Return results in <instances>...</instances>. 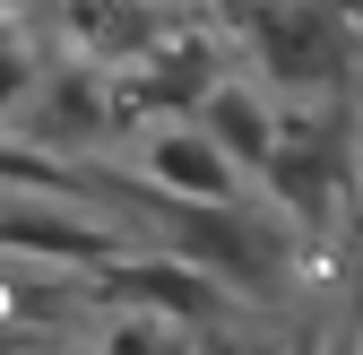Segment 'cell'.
<instances>
[{"label": "cell", "mask_w": 363, "mask_h": 355, "mask_svg": "<svg viewBox=\"0 0 363 355\" xmlns=\"http://www.w3.org/2000/svg\"><path fill=\"white\" fill-rule=\"evenodd\" d=\"M26 121H35V148H43V156H61V148L104 139V130L121 121V104H113V87H104L96 70H52V78L35 87Z\"/></svg>", "instance_id": "cell-8"}, {"label": "cell", "mask_w": 363, "mask_h": 355, "mask_svg": "<svg viewBox=\"0 0 363 355\" xmlns=\"http://www.w3.org/2000/svg\"><path fill=\"white\" fill-rule=\"evenodd\" d=\"M251 53L277 87H329L346 70V43H337V9L320 0H251Z\"/></svg>", "instance_id": "cell-3"}, {"label": "cell", "mask_w": 363, "mask_h": 355, "mask_svg": "<svg viewBox=\"0 0 363 355\" xmlns=\"http://www.w3.org/2000/svg\"><path fill=\"white\" fill-rule=\"evenodd\" d=\"M113 208H147V226H156V243L173 251V260H191V269H208L225 295H268L286 278V251H277V234H268V217H251V208H182V200H139V191H121L113 182Z\"/></svg>", "instance_id": "cell-1"}, {"label": "cell", "mask_w": 363, "mask_h": 355, "mask_svg": "<svg viewBox=\"0 0 363 355\" xmlns=\"http://www.w3.org/2000/svg\"><path fill=\"white\" fill-rule=\"evenodd\" d=\"M268 191L286 200V217H329V200H337V148L286 139L277 165H268Z\"/></svg>", "instance_id": "cell-12"}, {"label": "cell", "mask_w": 363, "mask_h": 355, "mask_svg": "<svg viewBox=\"0 0 363 355\" xmlns=\"http://www.w3.org/2000/svg\"><path fill=\"white\" fill-rule=\"evenodd\" d=\"M78 286H86V278H26V269H0V338L52 346V329L78 312Z\"/></svg>", "instance_id": "cell-11"}, {"label": "cell", "mask_w": 363, "mask_h": 355, "mask_svg": "<svg viewBox=\"0 0 363 355\" xmlns=\"http://www.w3.org/2000/svg\"><path fill=\"white\" fill-rule=\"evenodd\" d=\"M78 355H199L182 321H156V312H113Z\"/></svg>", "instance_id": "cell-13"}, {"label": "cell", "mask_w": 363, "mask_h": 355, "mask_svg": "<svg viewBox=\"0 0 363 355\" xmlns=\"http://www.w3.org/2000/svg\"><path fill=\"white\" fill-rule=\"evenodd\" d=\"M139 173H147V191H156V200H182V208H242V173L225 165V148L208 139L199 121L147 130Z\"/></svg>", "instance_id": "cell-6"}, {"label": "cell", "mask_w": 363, "mask_h": 355, "mask_svg": "<svg viewBox=\"0 0 363 355\" xmlns=\"http://www.w3.org/2000/svg\"><path fill=\"white\" fill-rule=\"evenodd\" d=\"M199 355H277V346H199Z\"/></svg>", "instance_id": "cell-15"}, {"label": "cell", "mask_w": 363, "mask_h": 355, "mask_svg": "<svg viewBox=\"0 0 363 355\" xmlns=\"http://www.w3.org/2000/svg\"><path fill=\"white\" fill-rule=\"evenodd\" d=\"M61 26L78 43V61H104V70H139L156 43H173L156 0H61Z\"/></svg>", "instance_id": "cell-7"}, {"label": "cell", "mask_w": 363, "mask_h": 355, "mask_svg": "<svg viewBox=\"0 0 363 355\" xmlns=\"http://www.w3.org/2000/svg\"><path fill=\"white\" fill-rule=\"evenodd\" d=\"M199 130L225 148V165H251V173H268V165H277V148H286V130H277V113H268V96H251V87H234V78L208 96Z\"/></svg>", "instance_id": "cell-9"}, {"label": "cell", "mask_w": 363, "mask_h": 355, "mask_svg": "<svg viewBox=\"0 0 363 355\" xmlns=\"http://www.w3.org/2000/svg\"><path fill=\"white\" fill-rule=\"evenodd\" d=\"M0 191H43V200H61V208H104L113 217V182L104 173H78L69 156H43L35 139H0Z\"/></svg>", "instance_id": "cell-10"}, {"label": "cell", "mask_w": 363, "mask_h": 355, "mask_svg": "<svg viewBox=\"0 0 363 355\" xmlns=\"http://www.w3.org/2000/svg\"><path fill=\"white\" fill-rule=\"evenodd\" d=\"M35 87H43V61H35V35L0 18V121L26 113L35 104Z\"/></svg>", "instance_id": "cell-14"}, {"label": "cell", "mask_w": 363, "mask_h": 355, "mask_svg": "<svg viewBox=\"0 0 363 355\" xmlns=\"http://www.w3.org/2000/svg\"><path fill=\"white\" fill-rule=\"evenodd\" d=\"M0 251L9 260H52V269L69 278H104L113 260H130V234L113 226V217H86V208H0Z\"/></svg>", "instance_id": "cell-4"}, {"label": "cell", "mask_w": 363, "mask_h": 355, "mask_svg": "<svg viewBox=\"0 0 363 355\" xmlns=\"http://www.w3.org/2000/svg\"><path fill=\"white\" fill-rule=\"evenodd\" d=\"M86 295H96V303H113V312H156V321H182V329H216V321H234V295H225L208 269L173 260V251H130V260H113L104 278H86Z\"/></svg>", "instance_id": "cell-2"}, {"label": "cell", "mask_w": 363, "mask_h": 355, "mask_svg": "<svg viewBox=\"0 0 363 355\" xmlns=\"http://www.w3.org/2000/svg\"><path fill=\"white\" fill-rule=\"evenodd\" d=\"M216 87H225L216 43L182 26L173 43H156L139 70H121V78H113V104H121V121H130V113H147L156 130H173L182 113H208V96H216Z\"/></svg>", "instance_id": "cell-5"}]
</instances>
